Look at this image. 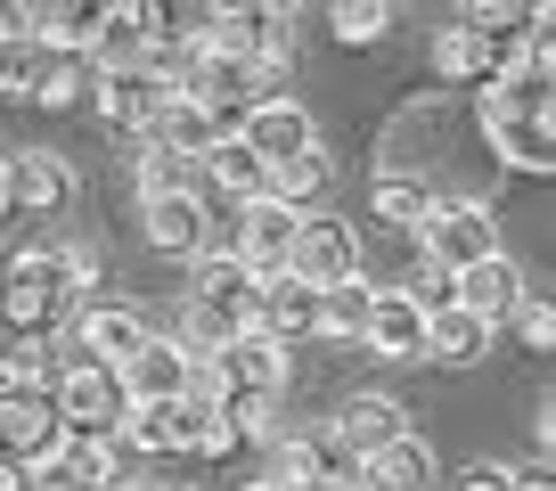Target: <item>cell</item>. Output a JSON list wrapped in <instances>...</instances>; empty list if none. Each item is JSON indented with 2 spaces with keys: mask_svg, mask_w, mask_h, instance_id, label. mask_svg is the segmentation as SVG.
Instances as JSON below:
<instances>
[{
  "mask_svg": "<svg viewBox=\"0 0 556 491\" xmlns=\"http://www.w3.org/2000/svg\"><path fill=\"white\" fill-rule=\"evenodd\" d=\"M475 115H483V140L500 164L548 173L556 164V148H548V41H516V58L483 83Z\"/></svg>",
  "mask_w": 556,
  "mask_h": 491,
  "instance_id": "obj_1",
  "label": "cell"
},
{
  "mask_svg": "<svg viewBox=\"0 0 556 491\" xmlns=\"http://www.w3.org/2000/svg\"><path fill=\"white\" fill-rule=\"evenodd\" d=\"M74 303V279H66V254L58 246H25L0 263V319L17 336H50V319Z\"/></svg>",
  "mask_w": 556,
  "mask_h": 491,
  "instance_id": "obj_2",
  "label": "cell"
},
{
  "mask_svg": "<svg viewBox=\"0 0 556 491\" xmlns=\"http://www.w3.org/2000/svg\"><path fill=\"white\" fill-rule=\"evenodd\" d=\"M205 50H222V58H238V66H254L262 83H278V74H287V17H278L270 0H222V9H213Z\"/></svg>",
  "mask_w": 556,
  "mask_h": 491,
  "instance_id": "obj_3",
  "label": "cell"
},
{
  "mask_svg": "<svg viewBox=\"0 0 556 491\" xmlns=\"http://www.w3.org/2000/svg\"><path fill=\"white\" fill-rule=\"evenodd\" d=\"M417 246H426V263L467 270V263H483V254H500V222H491V205H475V197H434V213L417 222Z\"/></svg>",
  "mask_w": 556,
  "mask_h": 491,
  "instance_id": "obj_4",
  "label": "cell"
},
{
  "mask_svg": "<svg viewBox=\"0 0 556 491\" xmlns=\"http://www.w3.org/2000/svg\"><path fill=\"white\" fill-rule=\"evenodd\" d=\"M287 270L303 287H344L361 279V229L344 213H303L295 222V246H287Z\"/></svg>",
  "mask_w": 556,
  "mask_h": 491,
  "instance_id": "obj_5",
  "label": "cell"
},
{
  "mask_svg": "<svg viewBox=\"0 0 556 491\" xmlns=\"http://www.w3.org/2000/svg\"><path fill=\"white\" fill-rule=\"evenodd\" d=\"M90 106H99V123H115V131H148L156 123V106L173 99V83H164L156 58H139V66H90Z\"/></svg>",
  "mask_w": 556,
  "mask_h": 491,
  "instance_id": "obj_6",
  "label": "cell"
},
{
  "mask_svg": "<svg viewBox=\"0 0 556 491\" xmlns=\"http://www.w3.org/2000/svg\"><path fill=\"white\" fill-rule=\"evenodd\" d=\"M295 222H303V213L270 205V197H245V205H238V229H213V246H222V254H238L254 279H270V270H287ZM213 246H205V254H213Z\"/></svg>",
  "mask_w": 556,
  "mask_h": 491,
  "instance_id": "obj_7",
  "label": "cell"
},
{
  "mask_svg": "<svg viewBox=\"0 0 556 491\" xmlns=\"http://www.w3.org/2000/svg\"><path fill=\"white\" fill-rule=\"evenodd\" d=\"M66 451V418L50 410V393H0V458H17L25 475H50Z\"/></svg>",
  "mask_w": 556,
  "mask_h": 491,
  "instance_id": "obj_8",
  "label": "cell"
},
{
  "mask_svg": "<svg viewBox=\"0 0 556 491\" xmlns=\"http://www.w3.org/2000/svg\"><path fill=\"white\" fill-rule=\"evenodd\" d=\"M238 140L254 148V164L270 173V164H287V156H303V148H319V131H312V115H303V99H254L238 115Z\"/></svg>",
  "mask_w": 556,
  "mask_h": 491,
  "instance_id": "obj_9",
  "label": "cell"
},
{
  "mask_svg": "<svg viewBox=\"0 0 556 491\" xmlns=\"http://www.w3.org/2000/svg\"><path fill=\"white\" fill-rule=\"evenodd\" d=\"M115 386H123V410L131 402H173V393H197V361L173 336H148V344L115 368Z\"/></svg>",
  "mask_w": 556,
  "mask_h": 491,
  "instance_id": "obj_10",
  "label": "cell"
},
{
  "mask_svg": "<svg viewBox=\"0 0 556 491\" xmlns=\"http://www.w3.org/2000/svg\"><path fill=\"white\" fill-rule=\"evenodd\" d=\"M254 336H270V344L319 336V287H303L295 270H270V279L254 287Z\"/></svg>",
  "mask_w": 556,
  "mask_h": 491,
  "instance_id": "obj_11",
  "label": "cell"
},
{
  "mask_svg": "<svg viewBox=\"0 0 556 491\" xmlns=\"http://www.w3.org/2000/svg\"><path fill=\"white\" fill-rule=\"evenodd\" d=\"M50 410L66 426H115L123 418V386H115V368H99V361H66L50 377Z\"/></svg>",
  "mask_w": 556,
  "mask_h": 491,
  "instance_id": "obj_12",
  "label": "cell"
},
{
  "mask_svg": "<svg viewBox=\"0 0 556 491\" xmlns=\"http://www.w3.org/2000/svg\"><path fill=\"white\" fill-rule=\"evenodd\" d=\"M361 344L377 352V361H426V312H417L401 287H368Z\"/></svg>",
  "mask_w": 556,
  "mask_h": 491,
  "instance_id": "obj_13",
  "label": "cell"
},
{
  "mask_svg": "<svg viewBox=\"0 0 556 491\" xmlns=\"http://www.w3.org/2000/svg\"><path fill=\"white\" fill-rule=\"evenodd\" d=\"M66 483H90V491H115L123 475H131V442L115 435V426H66V451H58V467Z\"/></svg>",
  "mask_w": 556,
  "mask_h": 491,
  "instance_id": "obj_14",
  "label": "cell"
},
{
  "mask_svg": "<svg viewBox=\"0 0 556 491\" xmlns=\"http://www.w3.org/2000/svg\"><path fill=\"white\" fill-rule=\"evenodd\" d=\"M74 344H83V361L123 368L139 344H148V319H139L131 303H83V312H74Z\"/></svg>",
  "mask_w": 556,
  "mask_h": 491,
  "instance_id": "obj_15",
  "label": "cell"
},
{
  "mask_svg": "<svg viewBox=\"0 0 556 491\" xmlns=\"http://www.w3.org/2000/svg\"><path fill=\"white\" fill-rule=\"evenodd\" d=\"M0 173H9V213H58L74 197L66 156H50V148H17V156H0Z\"/></svg>",
  "mask_w": 556,
  "mask_h": 491,
  "instance_id": "obj_16",
  "label": "cell"
},
{
  "mask_svg": "<svg viewBox=\"0 0 556 491\" xmlns=\"http://www.w3.org/2000/svg\"><path fill=\"white\" fill-rule=\"evenodd\" d=\"M139 222H148V246H164V254H205V246H213L205 189H189V197H139Z\"/></svg>",
  "mask_w": 556,
  "mask_h": 491,
  "instance_id": "obj_17",
  "label": "cell"
},
{
  "mask_svg": "<svg viewBox=\"0 0 556 491\" xmlns=\"http://www.w3.org/2000/svg\"><path fill=\"white\" fill-rule=\"evenodd\" d=\"M516 58V41H500V34H475V25H451V34H434V74L442 83H467V90H483L491 74Z\"/></svg>",
  "mask_w": 556,
  "mask_h": 491,
  "instance_id": "obj_18",
  "label": "cell"
},
{
  "mask_svg": "<svg viewBox=\"0 0 556 491\" xmlns=\"http://www.w3.org/2000/svg\"><path fill=\"white\" fill-rule=\"evenodd\" d=\"M451 295L467 303L475 319H491L500 328L507 312H516V295H523V270L507 263V254H483V263H467V270H451Z\"/></svg>",
  "mask_w": 556,
  "mask_h": 491,
  "instance_id": "obj_19",
  "label": "cell"
},
{
  "mask_svg": "<svg viewBox=\"0 0 556 491\" xmlns=\"http://www.w3.org/2000/svg\"><path fill=\"white\" fill-rule=\"evenodd\" d=\"M99 25H106V0H34V25H25V41H41V50H74V58H90Z\"/></svg>",
  "mask_w": 556,
  "mask_h": 491,
  "instance_id": "obj_20",
  "label": "cell"
},
{
  "mask_svg": "<svg viewBox=\"0 0 556 491\" xmlns=\"http://www.w3.org/2000/svg\"><path fill=\"white\" fill-rule=\"evenodd\" d=\"M148 50H205L213 34V0H131Z\"/></svg>",
  "mask_w": 556,
  "mask_h": 491,
  "instance_id": "obj_21",
  "label": "cell"
},
{
  "mask_svg": "<svg viewBox=\"0 0 556 491\" xmlns=\"http://www.w3.org/2000/svg\"><path fill=\"white\" fill-rule=\"evenodd\" d=\"M139 140H156V148H180V156H205L213 140H229V123L213 115V106H197V99H164L156 106V123H148V131H139Z\"/></svg>",
  "mask_w": 556,
  "mask_h": 491,
  "instance_id": "obj_22",
  "label": "cell"
},
{
  "mask_svg": "<svg viewBox=\"0 0 556 491\" xmlns=\"http://www.w3.org/2000/svg\"><path fill=\"white\" fill-rule=\"evenodd\" d=\"M336 435H344L352 451L368 458V451H384V442H401V435H409V410H401L393 393H352V402L336 410Z\"/></svg>",
  "mask_w": 556,
  "mask_h": 491,
  "instance_id": "obj_23",
  "label": "cell"
},
{
  "mask_svg": "<svg viewBox=\"0 0 556 491\" xmlns=\"http://www.w3.org/2000/svg\"><path fill=\"white\" fill-rule=\"evenodd\" d=\"M361 491H434V451H426L417 435L368 451V458H361Z\"/></svg>",
  "mask_w": 556,
  "mask_h": 491,
  "instance_id": "obj_24",
  "label": "cell"
},
{
  "mask_svg": "<svg viewBox=\"0 0 556 491\" xmlns=\"http://www.w3.org/2000/svg\"><path fill=\"white\" fill-rule=\"evenodd\" d=\"M426 352L442 368H475L491 352V319H475L467 303H442V312H426Z\"/></svg>",
  "mask_w": 556,
  "mask_h": 491,
  "instance_id": "obj_25",
  "label": "cell"
},
{
  "mask_svg": "<svg viewBox=\"0 0 556 491\" xmlns=\"http://www.w3.org/2000/svg\"><path fill=\"white\" fill-rule=\"evenodd\" d=\"M328 180H336L328 148H303V156H287V164H270V173H262V197H270V205H287V213H303V205H319V197H328Z\"/></svg>",
  "mask_w": 556,
  "mask_h": 491,
  "instance_id": "obj_26",
  "label": "cell"
},
{
  "mask_svg": "<svg viewBox=\"0 0 556 491\" xmlns=\"http://www.w3.org/2000/svg\"><path fill=\"white\" fill-rule=\"evenodd\" d=\"M303 491H361V451L336 426L303 435Z\"/></svg>",
  "mask_w": 556,
  "mask_h": 491,
  "instance_id": "obj_27",
  "label": "cell"
},
{
  "mask_svg": "<svg viewBox=\"0 0 556 491\" xmlns=\"http://www.w3.org/2000/svg\"><path fill=\"white\" fill-rule=\"evenodd\" d=\"M83 90H90V58H74V50H41V41H34L25 99H34V106H74Z\"/></svg>",
  "mask_w": 556,
  "mask_h": 491,
  "instance_id": "obj_28",
  "label": "cell"
},
{
  "mask_svg": "<svg viewBox=\"0 0 556 491\" xmlns=\"http://www.w3.org/2000/svg\"><path fill=\"white\" fill-rule=\"evenodd\" d=\"M131 180H139V197H189V189H205V164L148 140V148H139V164H131Z\"/></svg>",
  "mask_w": 556,
  "mask_h": 491,
  "instance_id": "obj_29",
  "label": "cell"
},
{
  "mask_svg": "<svg viewBox=\"0 0 556 491\" xmlns=\"http://www.w3.org/2000/svg\"><path fill=\"white\" fill-rule=\"evenodd\" d=\"M58 361H50V336H17L9 328V344H0V393H50Z\"/></svg>",
  "mask_w": 556,
  "mask_h": 491,
  "instance_id": "obj_30",
  "label": "cell"
},
{
  "mask_svg": "<svg viewBox=\"0 0 556 491\" xmlns=\"http://www.w3.org/2000/svg\"><path fill=\"white\" fill-rule=\"evenodd\" d=\"M197 164H205V180H213V189L229 197V205H245V197H262V164H254V148H245L238 131H229V140H213V148H205V156H197Z\"/></svg>",
  "mask_w": 556,
  "mask_h": 491,
  "instance_id": "obj_31",
  "label": "cell"
},
{
  "mask_svg": "<svg viewBox=\"0 0 556 491\" xmlns=\"http://www.w3.org/2000/svg\"><path fill=\"white\" fill-rule=\"evenodd\" d=\"M148 58V34H139V9L131 0H106V25L90 41V66H139Z\"/></svg>",
  "mask_w": 556,
  "mask_h": 491,
  "instance_id": "obj_32",
  "label": "cell"
},
{
  "mask_svg": "<svg viewBox=\"0 0 556 491\" xmlns=\"http://www.w3.org/2000/svg\"><path fill=\"white\" fill-rule=\"evenodd\" d=\"M328 25L344 50H368V41L393 34V0H328Z\"/></svg>",
  "mask_w": 556,
  "mask_h": 491,
  "instance_id": "obj_33",
  "label": "cell"
},
{
  "mask_svg": "<svg viewBox=\"0 0 556 491\" xmlns=\"http://www.w3.org/2000/svg\"><path fill=\"white\" fill-rule=\"evenodd\" d=\"M361 319H368V279L319 287V336H336V344H361Z\"/></svg>",
  "mask_w": 556,
  "mask_h": 491,
  "instance_id": "obj_34",
  "label": "cell"
},
{
  "mask_svg": "<svg viewBox=\"0 0 556 491\" xmlns=\"http://www.w3.org/2000/svg\"><path fill=\"white\" fill-rule=\"evenodd\" d=\"M377 213H384L393 229H417L426 213H434V189H426L417 173H384V180H377Z\"/></svg>",
  "mask_w": 556,
  "mask_h": 491,
  "instance_id": "obj_35",
  "label": "cell"
},
{
  "mask_svg": "<svg viewBox=\"0 0 556 491\" xmlns=\"http://www.w3.org/2000/svg\"><path fill=\"white\" fill-rule=\"evenodd\" d=\"M507 319H516V336H523L532 352H548V344H556V312H548V295H532V287L516 295V312H507Z\"/></svg>",
  "mask_w": 556,
  "mask_h": 491,
  "instance_id": "obj_36",
  "label": "cell"
},
{
  "mask_svg": "<svg viewBox=\"0 0 556 491\" xmlns=\"http://www.w3.org/2000/svg\"><path fill=\"white\" fill-rule=\"evenodd\" d=\"M401 295H409L417 312H442V303H458V295H451V270H442V263H417V270H409V287H401Z\"/></svg>",
  "mask_w": 556,
  "mask_h": 491,
  "instance_id": "obj_37",
  "label": "cell"
},
{
  "mask_svg": "<svg viewBox=\"0 0 556 491\" xmlns=\"http://www.w3.org/2000/svg\"><path fill=\"white\" fill-rule=\"evenodd\" d=\"M58 254H66V279H74V295H90V287H99V254H90V246H58Z\"/></svg>",
  "mask_w": 556,
  "mask_h": 491,
  "instance_id": "obj_38",
  "label": "cell"
},
{
  "mask_svg": "<svg viewBox=\"0 0 556 491\" xmlns=\"http://www.w3.org/2000/svg\"><path fill=\"white\" fill-rule=\"evenodd\" d=\"M458 491H516V467H491V458H483V467L458 475Z\"/></svg>",
  "mask_w": 556,
  "mask_h": 491,
  "instance_id": "obj_39",
  "label": "cell"
},
{
  "mask_svg": "<svg viewBox=\"0 0 556 491\" xmlns=\"http://www.w3.org/2000/svg\"><path fill=\"white\" fill-rule=\"evenodd\" d=\"M34 25V0H0V41H17Z\"/></svg>",
  "mask_w": 556,
  "mask_h": 491,
  "instance_id": "obj_40",
  "label": "cell"
},
{
  "mask_svg": "<svg viewBox=\"0 0 556 491\" xmlns=\"http://www.w3.org/2000/svg\"><path fill=\"white\" fill-rule=\"evenodd\" d=\"M25 483H34V475H25L17 458H0V491H25Z\"/></svg>",
  "mask_w": 556,
  "mask_h": 491,
  "instance_id": "obj_41",
  "label": "cell"
},
{
  "mask_svg": "<svg viewBox=\"0 0 556 491\" xmlns=\"http://www.w3.org/2000/svg\"><path fill=\"white\" fill-rule=\"evenodd\" d=\"M516 491H556V483H548V467H523V475H516Z\"/></svg>",
  "mask_w": 556,
  "mask_h": 491,
  "instance_id": "obj_42",
  "label": "cell"
},
{
  "mask_svg": "<svg viewBox=\"0 0 556 491\" xmlns=\"http://www.w3.org/2000/svg\"><path fill=\"white\" fill-rule=\"evenodd\" d=\"M238 491H287V483H270V475H254V483H238Z\"/></svg>",
  "mask_w": 556,
  "mask_h": 491,
  "instance_id": "obj_43",
  "label": "cell"
},
{
  "mask_svg": "<svg viewBox=\"0 0 556 491\" xmlns=\"http://www.w3.org/2000/svg\"><path fill=\"white\" fill-rule=\"evenodd\" d=\"M270 9H278V17H295V9H312V0H270Z\"/></svg>",
  "mask_w": 556,
  "mask_h": 491,
  "instance_id": "obj_44",
  "label": "cell"
},
{
  "mask_svg": "<svg viewBox=\"0 0 556 491\" xmlns=\"http://www.w3.org/2000/svg\"><path fill=\"white\" fill-rule=\"evenodd\" d=\"M173 491H197V483H173Z\"/></svg>",
  "mask_w": 556,
  "mask_h": 491,
  "instance_id": "obj_45",
  "label": "cell"
}]
</instances>
